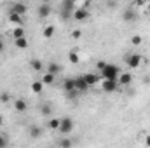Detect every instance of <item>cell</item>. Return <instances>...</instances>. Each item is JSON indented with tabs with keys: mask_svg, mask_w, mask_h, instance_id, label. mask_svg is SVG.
Returning <instances> with one entry per match:
<instances>
[{
	"mask_svg": "<svg viewBox=\"0 0 150 148\" xmlns=\"http://www.w3.org/2000/svg\"><path fill=\"white\" fill-rule=\"evenodd\" d=\"M75 9H77L75 7V2H72V0H63L61 5H59V16L63 19H70L74 16Z\"/></svg>",
	"mask_w": 150,
	"mask_h": 148,
	"instance_id": "cell-1",
	"label": "cell"
},
{
	"mask_svg": "<svg viewBox=\"0 0 150 148\" xmlns=\"http://www.w3.org/2000/svg\"><path fill=\"white\" fill-rule=\"evenodd\" d=\"M75 127V122L70 118V117H63V118H59V132L61 134H68V132H72Z\"/></svg>",
	"mask_w": 150,
	"mask_h": 148,
	"instance_id": "cell-2",
	"label": "cell"
},
{
	"mask_svg": "<svg viewBox=\"0 0 150 148\" xmlns=\"http://www.w3.org/2000/svg\"><path fill=\"white\" fill-rule=\"evenodd\" d=\"M101 75H103V80H117V77H119V68H117L115 65H107L105 70L101 72Z\"/></svg>",
	"mask_w": 150,
	"mask_h": 148,
	"instance_id": "cell-3",
	"label": "cell"
},
{
	"mask_svg": "<svg viewBox=\"0 0 150 148\" xmlns=\"http://www.w3.org/2000/svg\"><path fill=\"white\" fill-rule=\"evenodd\" d=\"M126 63H127V66H129V68H133V70H134V68H138V66L142 65V56H140V54H136V52H134V54H129V56L126 58Z\"/></svg>",
	"mask_w": 150,
	"mask_h": 148,
	"instance_id": "cell-4",
	"label": "cell"
},
{
	"mask_svg": "<svg viewBox=\"0 0 150 148\" xmlns=\"http://www.w3.org/2000/svg\"><path fill=\"white\" fill-rule=\"evenodd\" d=\"M63 89H65L70 96L77 94V91H75V78H65V80H63Z\"/></svg>",
	"mask_w": 150,
	"mask_h": 148,
	"instance_id": "cell-5",
	"label": "cell"
},
{
	"mask_svg": "<svg viewBox=\"0 0 150 148\" xmlns=\"http://www.w3.org/2000/svg\"><path fill=\"white\" fill-rule=\"evenodd\" d=\"M101 87H103L105 92H115L117 87H119V82H117V80H103Z\"/></svg>",
	"mask_w": 150,
	"mask_h": 148,
	"instance_id": "cell-6",
	"label": "cell"
},
{
	"mask_svg": "<svg viewBox=\"0 0 150 148\" xmlns=\"http://www.w3.org/2000/svg\"><path fill=\"white\" fill-rule=\"evenodd\" d=\"M51 11H52V7H51V4H47V2H42L40 5H38V16L40 18H47L49 14H51Z\"/></svg>",
	"mask_w": 150,
	"mask_h": 148,
	"instance_id": "cell-7",
	"label": "cell"
},
{
	"mask_svg": "<svg viewBox=\"0 0 150 148\" xmlns=\"http://www.w3.org/2000/svg\"><path fill=\"white\" fill-rule=\"evenodd\" d=\"M72 18H74L75 21H84V19L89 18V11H87V9H82V7H80V9H75V12H74Z\"/></svg>",
	"mask_w": 150,
	"mask_h": 148,
	"instance_id": "cell-8",
	"label": "cell"
},
{
	"mask_svg": "<svg viewBox=\"0 0 150 148\" xmlns=\"http://www.w3.org/2000/svg\"><path fill=\"white\" fill-rule=\"evenodd\" d=\"M89 89V85L86 84V78L84 77H77L75 78V91L77 92H84V91H87Z\"/></svg>",
	"mask_w": 150,
	"mask_h": 148,
	"instance_id": "cell-9",
	"label": "cell"
},
{
	"mask_svg": "<svg viewBox=\"0 0 150 148\" xmlns=\"http://www.w3.org/2000/svg\"><path fill=\"white\" fill-rule=\"evenodd\" d=\"M26 5L25 4H14L12 7H11V12L12 14H18V16H23V14H26Z\"/></svg>",
	"mask_w": 150,
	"mask_h": 148,
	"instance_id": "cell-10",
	"label": "cell"
},
{
	"mask_svg": "<svg viewBox=\"0 0 150 148\" xmlns=\"http://www.w3.org/2000/svg\"><path fill=\"white\" fill-rule=\"evenodd\" d=\"M119 85H129L133 82V75L131 73H119Z\"/></svg>",
	"mask_w": 150,
	"mask_h": 148,
	"instance_id": "cell-11",
	"label": "cell"
},
{
	"mask_svg": "<svg viewBox=\"0 0 150 148\" xmlns=\"http://www.w3.org/2000/svg\"><path fill=\"white\" fill-rule=\"evenodd\" d=\"M84 78H86V84H87L89 87L96 85V84H98V80H100V77H98V75H94V73H87V75H84Z\"/></svg>",
	"mask_w": 150,
	"mask_h": 148,
	"instance_id": "cell-12",
	"label": "cell"
},
{
	"mask_svg": "<svg viewBox=\"0 0 150 148\" xmlns=\"http://www.w3.org/2000/svg\"><path fill=\"white\" fill-rule=\"evenodd\" d=\"M14 106H16V110H18V111H21V113H23V111H26V108H28L26 101H25V99H21V98L14 101Z\"/></svg>",
	"mask_w": 150,
	"mask_h": 148,
	"instance_id": "cell-13",
	"label": "cell"
},
{
	"mask_svg": "<svg viewBox=\"0 0 150 148\" xmlns=\"http://www.w3.org/2000/svg\"><path fill=\"white\" fill-rule=\"evenodd\" d=\"M30 136H32L33 140H38V138L42 136V129H40V125H32V127H30Z\"/></svg>",
	"mask_w": 150,
	"mask_h": 148,
	"instance_id": "cell-14",
	"label": "cell"
},
{
	"mask_svg": "<svg viewBox=\"0 0 150 148\" xmlns=\"http://www.w3.org/2000/svg\"><path fill=\"white\" fill-rule=\"evenodd\" d=\"M59 72H61V66H59L58 63H49V65H47V73L56 75V73H59Z\"/></svg>",
	"mask_w": 150,
	"mask_h": 148,
	"instance_id": "cell-15",
	"label": "cell"
},
{
	"mask_svg": "<svg viewBox=\"0 0 150 148\" xmlns=\"http://www.w3.org/2000/svg\"><path fill=\"white\" fill-rule=\"evenodd\" d=\"M122 18H124V21H133V19L136 18V14H134L133 9H126L124 14H122Z\"/></svg>",
	"mask_w": 150,
	"mask_h": 148,
	"instance_id": "cell-16",
	"label": "cell"
},
{
	"mask_svg": "<svg viewBox=\"0 0 150 148\" xmlns=\"http://www.w3.org/2000/svg\"><path fill=\"white\" fill-rule=\"evenodd\" d=\"M9 21L12 23V25H18V26H21V23H23V18L21 16H18V14H9Z\"/></svg>",
	"mask_w": 150,
	"mask_h": 148,
	"instance_id": "cell-17",
	"label": "cell"
},
{
	"mask_svg": "<svg viewBox=\"0 0 150 148\" xmlns=\"http://www.w3.org/2000/svg\"><path fill=\"white\" fill-rule=\"evenodd\" d=\"M32 91H33L35 94H40V92L44 91V84H42V80H37V82L32 84Z\"/></svg>",
	"mask_w": 150,
	"mask_h": 148,
	"instance_id": "cell-18",
	"label": "cell"
},
{
	"mask_svg": "<svg viewBox=\"0 0 150 148\" xmlns=\"http://www.w3.org/2000/svg\"><path fill=\"white\" fill-rule=\"evenodd\" d=\"M14 45L18 47V49H26L28 47V40L23 37V38H18V40H14Z\"/></svg>",
	"mask_w": 150,
	"mask_h": 148,
	"instance_id": "cell-19",
	"label": "cell"
},
{
	"mask_svg": "<svg viewBox=\"0 0 150 148\" xmlns=\"http://www.w3.org/2000/svg\"><path fill=\"white\" fill-rule=\"evenodd\" d=\"M47 127L52 129V131H58V129H59V118H51V120L47 122Z\"/></svg>",
	"mask_w": 150,
	"mask_h": 148,
	"instance_id": "cell-20",
	"label": "cell"
},
{
	"mask_svg": "<svg viewBox=\"0 0 150 148\" xmlns=\"http://www.w3.org/2000/svg\"><path fill=\"white\" fill-rule=\"evenodd\" d=\"M12 37H14V40H18V38H23V37H25V30H23L21 26L14 28V32H12Z\"/></svg>",
	"mask_w": 150,
	"mask_h": 148,
	"instance_id": "cell-21",
	"label": "cell"
},
{
	"mask_svg": "<svg viewBox=\"0 0 150 148\" xmlns=\"http://www.w3.org/2000/svg\"><path fill=\"white\" fill-rule=\"evenodd\" d=\"M32 68H33L35 72H42V70H44V65H42L40 59H32Z\"/></svg>",
	"mask_w": 150,
	"mask_h": 148,
	"instance_id": "cell-22",
	"label": "cell"
},
{
	"mask_svg": "<svg viewBox=\"0 0 150 148\" xmlns=\"http://www.w3.org/2000/svg\"><path fill=\"white\" fill-rule=\"evenodd\" d=\"M42 84L45 85H51V84H54V75H51V73H45L44 77H42Z\"/></svg>",
	"mask_w": 150,
	"mask_h": 148,
	"instance_id": "cell-23",
	"label": "cell"
},
{
	"mask_svg": "<svg viewBox=\"0 0 150 148\" xmlns=\"http://www.w3.org/2000/svg\"><path fill=\"white\" fill-rule=\"evenodd\" d=\"M42 35H44L45 38H51L52 35H54V26H45L44 32H42Z\"/></svg>",
	"mask_w": 150,
	"mask_h": 148,
	"instance_id": "cell-24",
	"label": "cell"
},
{
	"mask_svg": "<svg viewBox=\"0 0 150 148\" xmlns=\"http://www.w3.org/2000/svg\"><path fill=\"white\" fill-rule=\"evenodd\" d=\"M72 145H74V143H72L70 140H67V138H65V140H59V148H72Z\"/></svg>",
	"mask_w": 150,
	"mask_h": 148,
	"instance_id": "cell-25",
	"label": "cell"
},
{
	"mask_svg": "<svg viewBox=\"0 0 150 148\" xmlns=\"http://www.w3.org/2000/svg\"><path fill=\"white\" fill-rule=\"evenodd\" d=\"M7 147H9V138L0 134V148H7Z\"/></svg>",
	"mask_w": 150,
	"mask_h": 148,
	"instance_id": "cell-26",
	"label": "cell"
},
{
	"mask_svg": "<svg viewBox=\"0 0 150 148\" xmlns=\"http://www.w3.org/2000/svg\"><path fill=\"white\" fill-rule=\"evenodd\" d=\"M142 42H143V40H142L140 35H133V37H131V44H133V45H140Z\"/></svg>",
	"mask_w": 150,
	"mask_h": 148,
	"instance_id": "cell-27",
	"label": "cell"
},
{
	"mask_svg": "<svg viewBox=\"0 0 150 148\" xmlns=\"http://www.w3.org/2000/svg\"><path fill=\"white\" fill-rule=\"evenodd\" d=\"M107 65H108V63H105V61H98V63H96V68H98V70H100V72H103V70H105V66H107Z\"/></svg>",
	"mask_w": 150,
	"mask_h": 148,
	"instance_id": "cell-28",
	"label": "cell"
},
{
	"mask_svg": "<svg viewBox=\"0 0 150 148\" xmlns=\"http://www.w3.org/2000/svg\"><path fill=\"white\" fill-rule=\"evenodd\" d=\"M70 61L72 63H79V54L77 52H70Z\"/></svg>",
	"mask_w": 150,
	"mask_h": 148,
	"instance_id": "cell-29",
	"label": "cell"
},
{
	"mask_svg": "<svg viewBox=\"0 0 150 148\" xmlns=\"http://www.w3.org/2000/svg\"><path fill=\"white\" fill-rule=\"evenodd\" d=\"M51 113V106L47 105V106H42V115H49Z\"/></svg>",
	"mask_w": 150,
	"mask_h": 148,
	"instance_id": "cell-30",
	"label": "cell"
},
{
	"mask_svg": "<svg viewBox=\"0 0 150 148\" xmlns=\"http://www.w3.org/2000/svg\"><path fill=\"white\" fill-rule=\"evenodd\" d=\"M80 35H82V32H80V30H74V32H72V37H74V38H80Z\"/></svg>",
	"mask_w": 150,
	"mask_h": 148,
	"instance_id": "cell-31",
	"label": "cell"
},
{
	"mask_svg": "<svg viewBox=\"0 0 150 148\" xmlns=\"http://www.w3.org/2000/svg\"><path fill=\"white\" fill-rule=\"evenodd\" d=\"M0 101H2V103H7V101H9V94H2V96H0Z\"/></svg>",
	"mask_w": 150,
	"mask_h": 148,
	"instance_id": "cell-32",
	"label": "cell"
},
{
	"mask_svg": "<svg viewBox=\"0 0 150 148\" xmlns=\"http://www.w3.org/2000/svg\"><path fill=\"white\" fill-rule=\"evenodd\" d=\"M145 145L150 147V134H149V136H145Z\"/></svg>",
	"mask_w": 150,
	"mask_h": 148,
	"instance_id": "cell-33",
	"label": "cell"
},
{
	"mask_svg": "<svg viewBox=\"0 0 150 148\" xmlns=\"http://www.w3.org/2000/svg\"><path fill=\"white\" fill-rule=\"evenodd\" d=\"M2 51H4V44L0 42V52H2Z\"/></svg>",
	"mask_w": 150,
	"mask_h": 148,
	"instance_id": "cell-34",
	"label": "cell"
},
{
	"mask_svg": "<svg viewBox=\"0 0 150 148\" xmlns=\"http://www.w3.org/2000/svg\"><path fill=\"white\" fill-rule=\"evenodd\" d=\"M2 124H4V118H2V117H0V125H2Z\"/></svg>",
	"mask_w": 150,
	"mask_h": 148,
	"instance_id": "cell-35",
	"label": "cell"
},
{
	"mask_svg": "<svg viewBox=\"0 0 150 148\" xmlns=\"http://www.w3.org/2000/svg\"><path fill=\"white\" fill-rule=\"evenodd\" d=\"M0 42H2V37H0Z\"/></svg>",
	"mask_w": 150,
	"mask_h": 148,
	"instance_id": "cell-36",
	"label": "cell"
}]
</instances>
